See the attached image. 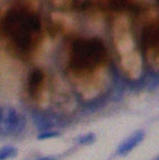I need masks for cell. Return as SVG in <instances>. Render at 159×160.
<instances>
[{
  "label": "cell",
  "mask_w": 159,
  "mask_h": 160,
  "mask_svg": "<svg viewBox=\"0 0 159 160\" xmlns=\"http://www.w3.org/2000/svg\"><path fill=\"white\" fill-rule=\"evenodd\" d=\"M1 27L18 47L28 49L33 45L35 35L40 32V20L36 12L18 6L6 12Z\"/></svg>",
  "instance_id": "obj_1"
},
{
  "label": "cell",
  "mask_w": 159,
  "mask_h": 160,
  "mask_svg": "<svg viewBox=\"0 0 159 160\" xmlns=\"http://www.w3.org/2000/svg\"><path fill=\"white\" fill-rule=\"evenodd\" d=\"M106 49L99 38H82L72 45L69 67L74 71H91L103 62Z\"/></svg>",
  "instance_id": "obj_2"
},
{
  "label": "cell",
  "mask_w": 159,
  "mask_h": 160,
  "mask_svg": "<svg viewBox=\"0 0 159 160\" xmlns=\"http://www.w3.org/2000/svg\"><path fill=\"white\" fill-rule=\"evenodd\" d=\"M26 120L19 115L16 110L11 107H6L1 110L0 115V133L3 136L19 133L24 130Z\"/></svg>",
  "instance_id": "obj_3"
},
{
  "label": "cell",
  "mask_w": 159,
  "mask_h": 160,
  "mask_svg": "<svg viewBox=\"0 0 159 160\" xmlns=\"http://www.w3.org/2000/svg\"><path fill=\"white\" fill-rule=\"evenodd\" d=\"M141 46L143 49H155L159 52V22L150 24L141 34Z\"/></svg>",
  "instance_id": "obj_4"
},
{
  "label": "cell",
  "mask_w": 159,
  "mask_h": 160,
  "mask_svg": "<svg viewBox=\"0 0 159 160\" xmlns=\"http://www.w3.org/2000/svg\"><path fill=\"white\" fill-rule=\"evenodd\" d=\"M33 121L35 127L40 130L42 132L50 131L59 124V119L56 115L47 112H40V111H34L32 114Z\"/></svg>",
  "instance_id": "obj_5"
},
{
  "label": "cell",
  "mask_w": 159,
  "mask_h": 160,
  "mask_svg": "<svg viewBox=\"0 0 159 160\" xmlns=\"http://www.w3.org/2000/svg\"><path fill=\"white\" fill-rule=\"evenodd\" d=\"M145 136H146V133H145L143 130L136 131L135 133L129 136L126 140H123V141L120 143V146L118 147V150H117L118 155L119 156L128 155L131 150H133L137 146H139V144L143 141Z\"/></svg>",
  "instance_id": "obj_6"
},
{
  "label": "cell",
  "mask_w": 159,
  "mask_h": 160,
  "mask_svg": "<svg viewBox=\"0 0 159 160\" xmlns=\"http://www.w3.org/2000/svg\"><path fill=\"white\" fill-rule=\"evenodd\" d=\"M43 80H44V74H43L42 69H33L32 73L29 74V80H28V91L32 95H35L37 93Z\"/></svg>",
  "instance_id": "obj_7"
},
{
  "label": "cell",
  "mask_w": 159,
  "mask_h": 160,
  "mask_svg": "<svg viewBox=\"0 0 159 160\" xmlns=\"http://www.w3.org/2000/svg\"><path fill=\"white\" fill-rule=\"evenodd\" d=\"M145 83L146 85L145 88H147L148 90H156L159 88V75L156 74L152 71H147L145 74Z\"/></svg>",
  "instance_id": "obj_8"
},
{
  "label": "cell",
  "mask_w": 159,
  "mask_h": 160,
  "mask_svg": "<svg viewBox=\"0 0 159 160\" xmlns=\"http://www.w3.org/2000/svg\"><path fill=\"white\" fill-rule=\"evenodd\" d=\"M18 153V150L13 146H5L0 148V160H7L15 158Z\"/></svg>",
  "instance_id": "obj_9"
},
{
  "label": "cell",
  "mask_w": 159,
  "mask_h": 160,
  "mask_svg": "<svg viewBox=\"0 0 159 160\" xmlns=\"http://www.w3.org/2000/svg\"><path fill=\"white\" fill-rule=\"evenodd\" d=\"M95 140H96V136L93 132H89V133L77 138V142L80 144H91L93 142H95Z\"/></svg>",
  "instance_id": "obj_10"
},
{
  "label": "cell",
  "mask_w": 159,
  "mask_h": 160,
  "mask_svg": "<svg viewBox=\"0 0 159 160\" xmlns=\"http://www.w3.org/2000/svg\"><path fill=\"white\" fill-rule=\"evenodd\" d=\"M61 133L59 131L55 130H50V131H45V132H42L37 136L38 140H46V139H52V138H56V137H59Z\"/></svg>",
  "instance_id": "obj_11"
},
{
  "label": "cell",
  "mask_w": 159,
  "mask_h": 160,
  "mask_svg": "<svg viewBox=\"0 0 159 160\" xmlns=\"http://www.w3.org/2000/svg\"><path fill=\"white\" fill-rule=\"evenodd\" d=\"M36 160H57L56 157H52V156H45V157H40Z\"/></svg>",
  "instance_id": "obj_12"
},
{
  "label": "cell",
  "mask_w": 159,
  "mask_h": 160,
  "mask_svg": "<svg viewBox=\"0 0 159 160\" xmlns=\"http://www.w3.org/2000/svg\"><path fill=\"white\" fill-rule=\"evenodd\" d=\"M1 110H3V109H1V108H0V115H1Z\"/></svg>",
  "instance_id": "obj_13"
},
{
  "label": "cell",
  "mask_w": 159,
  "mask_h": 160,
  "mask_svg": "<svg viewBox=\"0 0 159 160\" xmlns=\"http://www.w3.org/2000/svg\"><path fill=\"white\" fill-rule=\"evenodd\" d=\"M157 160H159V158H158V159H157Z\"/></svg>",
  "instance_id": "obj_14"
}]
</instances>
